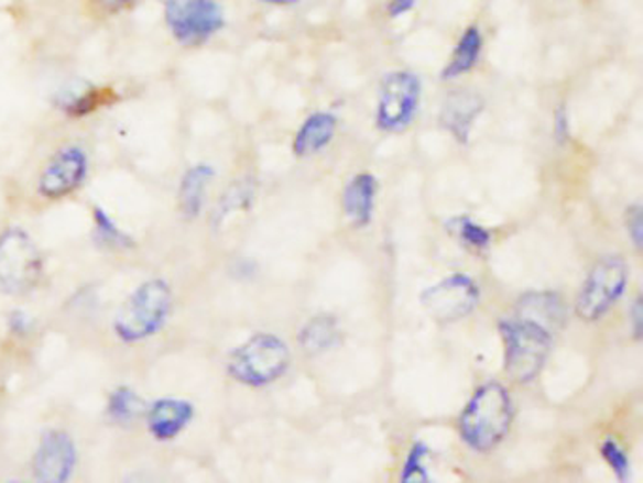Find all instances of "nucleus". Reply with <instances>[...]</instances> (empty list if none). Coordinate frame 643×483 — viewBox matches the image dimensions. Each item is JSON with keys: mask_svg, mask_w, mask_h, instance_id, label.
<instances>
[{"mask_svg": "<svg viewBox=\"0 0 643 483\" xmlns=\"http://www.w3.org/2000/svg\"><path fill=\"white\" fill-rule=\"evenodd\" d=\"M176 295L171 282L161 276L137 285L113 314L110 331L121 345L152 342L171 323Z\"/></svg>", "mask_w": 643, "mask_h": 483, "instance_id": "nucleus-1", "label": "nucleus"}, {"mask_svg": "<svg viewBox=\"0 0 643 483\" xmlns=\"http://www.w3.org/2000/svg\"><path fill=\"white\" fill-rule=\"evenodd\" d=\"M513 403L510 393L499 382L481 385L460 414L459 432L462 442L478 453L494 450L512 429Z\"/></svg>", "mask_w": 643, "mask_h": 483, "instance_id": "nucleus-2", "label": "nucleus"}, {"mask_svg": "<svg viewBox=\"0 0 643 483\" xmlns=\"http://www.w3.org/2000/svg\"><path fill=\"white\" fill-rule=\"evenodd\" d=\"M44 276L46 259L36 240L23 227L0 229V295H31L44 282Z\"/></svg>", "mask_w": 643, "mask_h": 483, "instance_id": "nucleus-3", "label": "nucleus"}, {"mask_svg": "<svg viewBox=\"0 0 643 483\" xmlns=\"http://www.w3.org/2000/svg\"><path fill=\"white\" fill-rule=\"evenodd\" d=\"M291 353L282 338L272 332H257L227 359V374L238 384L264 387L287 372Z\"/></svg>", "mask_w": 643, "mask_h": 483, "instance_id": "nucleus-4", "label": "nucleus"}, {"mask_svg": "<svg viewBox=\"0 0 643 483\" xmlns=\"http://www.w3.org/2000/svg\"><path fill=\"white\" fill-rule=\"evenodd\" d=\"M504 340V369L517 384H531L544 369L552 351L553 334L531 319H508L500 323Z\"/></svg>", "mask_w": 643, "mask_h": 483, "instance_id": "nucleus-5", "label": "nucleus"}, {"mask_svg": "<svg viewBox=\"0 0 643 483\" xmlns=\"http://www.w3.org/2000/svg\"><path fill=\"white\" fill-rule=\"evenodd\" d=\"M164 28L182 47H200L221 33L227 23L217 0H164Z\"/></svg>", "mask_w": 643, "mask_h": 483, "instance_id": "nucleus-6", "label": "nucleus"}, {"mask_svg": "<svg viewBox=\"0 0 643 483\" xmlns=\"http://www.w3.org/2000/svg\"><path fill=\"white\" fill-rule=\"evenodd\" d=\"M91 174V157L79 144L57 147L40 166L34 182V195L47 205L73 197L86 186Z\"/></svg>", "mask_w": 643, "mask_h": 483, "instance_id": "nucleus-7", "label": "nucleus"}, {"mask_svg": "<svg viewBox=\"0 0 643 483\" xmlns=\"http://www.w3.org/2000/svg\"><path fill=\"white\" fill-rule=\"evenodd\" d=\"M629 284V265L621 255H606L592 266L576 300V314L584 321H598L618 305Z\"/></svg>", "mask_w": 643, "mask_h": 483, "instance_id": "nucleus-8", "label": "nucleus"}, {"mask_svg": "<svg viewBox=\"0 0 643 483\" xmlns=\"http://www.w3.org/2000/svg\"><path fill=\"white\" fill-rule=\"evenodd\" d=\"M423 86L414 73H389L380 87L375 123L383 133H402L412 125L419 112Z\"/></svg>", "mask_w": 643, "mask_h": 483, "instance_id": "nucleus-9", "label": "nucleus"}, {"mask_svg": "<svg viewBox=\"0 0 643 483\" xmlns=\"http://www.w3.org/2000/svg\"><path fill=\"white\" fill-rule=\"evenodd\" d=\"M78 463V443L68 430L61 427L42 430L31 457V472L36 482H68L73 480Z\"/></svg>", "mask_w": 643, "mask_h": 483, "instance_id": "nucleus-10", "label": "nucleus"}, {"mask_svg": "<svg viewBox=\"0 0 643 483\" xmlns=\"http://www.w3.org/2000/svg\"><path fill=\"white\" fill-rule=\"evenodd\" d=\"M480 303V287L467 274H454L428 287L421 295V305L431 318L440 323H455L470 316Z\"/></svg>", "mask_w": 643, "mask_h": 483, "instance_id": "nucleus-11", "label": "nucleus"}, {"mask_svg": "<svg viewBox=\"0 0 643 483\" xmlns=\"http://www.w3.org/2000/svg\"><path fill=\"white\" fill-rule=\"evenodd\" d=\"M195 416L197 408L187 398L159 397L145 403L142 424L153 442L171 443L189 429Z\"/></svg>", "mask_w": 643, "mask_h": 483, "instance_id": "nucleus-12", "label": "nucleus"}, {"mask_svg": "<svg viewBox=\"0 0 643 483\" xmlns=\"http://www.w3.org/2000/svg\"><path fill=\"white\" fill-rule=\"evenodd\" d=\"M486 108V100L470 89H459L447 97L442 107L440 121L447 133L454 134L460 144H467L473 123Z\"/></svg>", "mask_w": 643, "mask_h": 483, "instance_id": "nucleus-13", "label": "nucleus"}, {"mask_svg": "<svg viewBox=\"0 0 643 483\" xmlns=\"http://www.w3.org/2000/svg\"><path fill=\"white\" fill-rule=\"evenodd\" d=\"M216 178V168L208 163L189 166L177 184V210L185 221L200 218L206 205V195Z\"/></svg>", "mask_w": 643, "mask_h": 483, "instance_id": "nucleus-14", "label": "nucleus"}, {"mask_svg": "<svg viewBox=\"0 0 643 483\" xmlns=\"http://www.w3.org/2000/svg\"><path fill=\"white\" fill-rule=\"evenodd\" d=\"M375 193H378V182L372 174H357L346 186L344 197H341V208L346 218L351 221V226L361 229L372 221Z\"/></svg>", "mask_w": 643, "mask_h": 483, "instance_id": "nucleus-15", "label": "nucleus"}, {"mask_svg": "<svg viewBox=\"0 0 643 483\" xmlns=\"http://www.w3.org/2000/svg\"><path fill=\"white\" fill-rule=\"evenodd\" d=\"M517 318L531 319L553 334L565 323V303L557 293H526L517 300Z\"/></svg>", "mask_w": 643, "mask_h": 483, "instance_id": "nucleus-16", "label": "nucleus"}, {"mask_svg": "<svg viewBox=\"0 0 643 483\" xmlns=\"http://www.w3.org/2000/svg\"><path fill=\"white\" fill-rule=\"evenodd\" d=\"M336 127H338V120L335 113H312L308 120L304 121L303 127L296 131L293 153L296 157H309L323 152L335 139Z\"/></svg>", "mask_w": 643, "mask_h": 483, "instance_id": "nucleus-17", "label": "nucleus"}, {"mask_svg": "<svg viewBox=\"0 0 643 483\" xmlns=\"http://www.w3.org/2000/svg\"><path fill=\"white\" fill-rule=\"evenodd\" d=\"M145 403L131 385H118L106 397L105 416L108 424L119 429H131L142 421Z\"/></svg>", "mask_w": 643, "mask_h": 483, "instance_id": "nucleus-18", "label": "nucleus"}, {"mask_svg": "<svg viewBox=\"0 0 643 483\" xmlns=\"http://www.w3.org/2000/svg\"><path fill=\"white\" fill-rule=\"evenodd\" d=\"M118 99L112 87H86L61 97L55 107L59 108L68 120H84L87 116L118 102Z\"/></svg>", "mask_w": 643, "mask_h": 483, "instance_id": "nucleus-19", "label": "nucleus"}, {"mask_svg": "<svg viewBox=\"0 0 643 483\" xmlns=\"http://www.w3.org/2000/svg\"><path fill=\"white\" fill-rule=\"evenodd\" d=\"M92 237L97 244L102 245L110 252H129L137 248V240L131 232H127L118 221L112 218V213L106 210L105 206L95 205L91 208Z\"/></svg>", "mask_w": 643, "mask_h": 483, "instance_id": "nucleus-20", "label": "nucleus"}, {"mask_svg": "<svg viewBox=\"0 0 643 483\" xmlns=\"http://www.w3.org/2000/svg\"><path fill=\"white\" fill-rule=\"evenodd\" d=\"M338 340H340V327L335 316L319 314L304 325L298 337V344L306 355H322L330 348H335Z\"/></svg>", "mask_w": 643, "mask_h": 483, "instance_id": "nucleus-21", "label": "nucleus"}, {"mask_svg": "<svg viewBox=\"0 0 643 483\" xmlns=\"http://www.w3.org/2000/svg\"><path fill=\"white\" fill-rule=\"evenodd\" d=\"M481 50H483V36L480 28H468L460 36L459 44L455 47L451 59L442 73V80H455L470 73L480 63Z\"/></svg>", "mask_w": 643, "mask_h": 483, "instance_id": "nucleus-22", "label": "nucleus"}, {"mask_svg": "<svg viewBox=\"0 0 643 483\" xmlns=\"http://www.w3.org/2000/svg\"><path fill=\"white\" fill-rule=\"evenodd\" d=\"M253 195H255V189H253V184H251L250 179L235 182L217 202L214 218H211L214 223L221 226L225 219L230 218L232 213L250 210L251 205H253Z\"/></svg>", "mask_w": 643, "mask_h": 483, "instance_id": "nucleus-23", "label": "nucleus"}, {"mask_svg": "<svg viewBox=\"0 0 643 483\" xmlns=\"http://www.w3.org/2000/svg\"><path fill=\"white\" fill-rule=\"evenodd\" d=\"M449 227L459 237L460 242L472 250H486L491 244V232L470 218L454 219Z\"/></svg>", "mask_w": 643, "mask_h": 483, "instance_id": "nucleus-24", "label": "nucleus"}, {"mask_svg": "<svg viewBox=\"0 0 643 483\" xmlns=\"http://www.w3.org/2000/svg\"><path fill=\"white\" fill-rule=\"evenodd\" d=\"M142 0H84L87 14L95 20H113L118 15L131 12Z\"/></svg>", "mask_w": 643, "mask_h": 483, "instance_id": "nucleus-25", "label": "nucleus"}, {"mask_svg": "<svg viewBox=\"0 0 643 483\" xmlns=\"http://www.w3.org/2000/svg\"><path fill=\"white\" fill-rule=\"evenodd\" d=\"M600 453L604 457L608 466L613 470V474L618 476L619 482H626L631 476V459L626 455V451L613 438H608L600 446Z\"/></svg>", "mask_w": 643, "mask_h": 483, "instance_id": "nucleus-26", "label": "nucleus"}, {"mask_svg": "<svg viewBox=\"0 0 643 483\" xmlns=\"http://www.w3.org/2000/svg\"><path fill=\"white\" fill-rule=\"evenodd\" d=\"M428 455V448L423 442H415L412 450L407 451L406 463L402 470V482H428L425 459Z\"/></svg>", "mask_w": 643, "mask_h": 483, "instance_id": "nucleus-27", "label": "nucleus"}, {"mask_svg": "<svg viewBox=\"0 0 643 483\" xmlns=\"http://www.w3.org/2000/svg\"><path fill=\"white\" fill-rule=\"evenodd\" d=\"M7 331L8 337L12 338L13 342H26L36 332V321L31 314L15 308L7 316Z\"/></svg>", "mask_w": 643, "mask_h": 483, "instance_id": "nucleus-28", "label": "nucleus"}, {"mask_svg": "<svg viewBox=\"0 0 643 483\" xmlns=\"http://www.w3.org/2000/svg\"><path fill=\"white\" fill-rule=\"evenodd\" d=\"M624 223H626V232L631 237L632 242L636 245V250H642L643 245V219L642 206L632 205L626 208V216H624Z\"/></svg>", "mask_w": 643, "mask_h": 483, "instance_id": "nucleus-29", "label": "nucleus"}, {"mask_svg": "<svg viewBox=\"0 0 643 483\" xmlns=\"http://www.w3.org/2000/svg\"><path fill=\"white\" fill-rule=\"evenodd\" d=\"M553 131H555V139H557L558 144H565L570 139V120H568V112H566V108L563 105L555 112Z\"/></svg>", "mask_w": 643, "mask_h": 483, "instance_id": "nucleus-30", "label": "nucleus"}, {"mask_svg": "<svg viewBox=\"0 0 643 483\" xmlns=\"http://www.w3.org/2000/svg\"><path fill=\"white\" fill-rule=\"evenodd\" d=\"M631 323H632V332H634V338H636V340H640V338H642V331H643L642 297H637L636 300H634V305H632Z\"/></svg>", "mask_w": 643, "mask_h": 483, "instance_id": "nucleus-31", "label": "nucleus"}, {"mask_svg": "<svg viewBox=\"0 0 643 483\" xmlns=\"http://www.w3.org/2000/svg\"><path fill=\"white\" fill-rule=\"evenodd\" d=\"M415 4H417V0H391V4H389V15H391V18H401V15L412 12Z\"/></svg>", "mask_w": 643, "mask_h": 483, "instance_id": "nucleus-32", "label": "nucleus"}, {"mask_svg": "<svg viewBox=\"0 0 643 483\" xmlns=\"http://www.w3.org/2000/svg\"><path fill=\"white\" fill-rule=\"evenodd\" d=\"M261 2H266V4H274V7H287V4H295L298 0H261Z\"/></svg>", "mask_w": 643, "mask_h": 483, "instance_id": "nucleus-33", "label": "nucleus"}]
</instances>
